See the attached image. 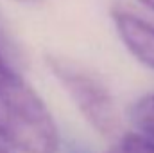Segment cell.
I'll return each mask as SVG.
<instances>
[{
    "mask_svg": "<svg viewBox=\"0 0 154 153\" xmlns=\"http://www.w3.org/2000/svg\"><path fill=\"white\" fill-rule=\"evenodd\" d=\"M18 56L0 47V139L22 153H56V122L34 88L20 74Z\"/></svg>",
    "mask_w": 154,
    "mask_h": 153,
    "instance_id": "1",
    "label": "cell"
},
{
    "mask_svg": "<svg viewBox=\"0 0 154 153\" xmlns=\"http://www.w3.org/2000/svg\"><path fill=\"white\" fill-rule=\"evenodd\" d=\"M47 63L52 74L65 86L82 117L99 133L106 137L116 135L120 130V119L109 90L95 76L88 74L65 58L48 56Z\"/></svg>",
    "mask_w": 154,
    "mask_h": 153,
    "instance_id": "2",
    "label": "cell"
},
{
    "mask_svg": "<svg viewBox=\"0 0 154 153\" xmlns=\"http://www.w3.org/2000/svg\"><path fill=\"white\" fill-rule=\"evenodd\" d=\"M111 16L125 49L142 65L154 70V24L125 9H115Z\"/></svg>",
    "mask_w": 154,
    "mask_h": 153,
    "instance_id": "3",
    "label": "cell"
},
{
    "mask_svg": "<svg viewBox=\"0 0 154 153\" xmlns=\"http://www.w3.org/2000/svg\"><path fill=\"white\" fill-rule=\"evenodd\" d=\"M129 119L134 130L154 144V94H147L133 103L129 108Z\"/></svg>",
    "mask_w": 154,
    "mask_h": 153,
    "instance_id": "4",
    "label": "cell"
},
{
    "mask_svg": "<svg viewBox=\"0 0 154 153\" xmlns=\"http://www.w3.org/2000/svg\"><path fill=\"white\" fill-rule=\"evenodd\" d=\"M109 153H154V144L142 133L133 132L122 135Z\"/></svg>",
    "mask_w": 154,
    "mask_h": 153,
    "instance_id": "5",
    "label": "cell"
},
{
    "mask_svg": "<svg viewBox=\"0 0 154 153\" xmlns=\"http://www.w3.org/2000/svg\"><path fill=\"white\" fill-rule=\"evenodd\" d=\"M0 153H14V148H11L5 141L0 139Z\"/></svg>",
    "mask_w": 154,
    "mask_h": 153,
    "instance_id": "6",
    "label": "cell"
},
{
    "mask_svg": "<svg viewBox=\"0 0 154 153\" xmlns=\"http://www.w3.org/2000/svg\"><path fill=\"white\" fill-rule=\"evenodd\" d=\"M140 2H142L143 5H147L149 9H152L154 11V0H140Z\"/></svg>",
    "mask_w": 154,
    "mask_h": 153,
    "instance_id": "7",
    "label": "cell"
},
{
    "mask_svg": "<svg viewBox=\"0 0 154 153\" xmlns=\"http://www.w3.org/2000/svg\"><path fill=\"white\" fill-rule=\"evenodd\" d=\"M68 153H90V151H88V150H84V148H79V146H77V148H72Z\"/></svg>",
    "mask_w": 154,
    "mask_h": 153,
    "instance_id": "8",
    "label": "cell"
},
{
    "mask_svg": "<svg viewBox=\"0 0 154 153\" xmlns=\"http://www.w3.org/2000/svg\"><path fill=\"white\" fill-rule=\"evenodd\" d=\"M16 2H31V0H16Z\"/></svg>",
    "mask_w": 154,
    "mask_h": 153,
    "instance_id": "9",
    "label": "cell"
}]
</instances>
